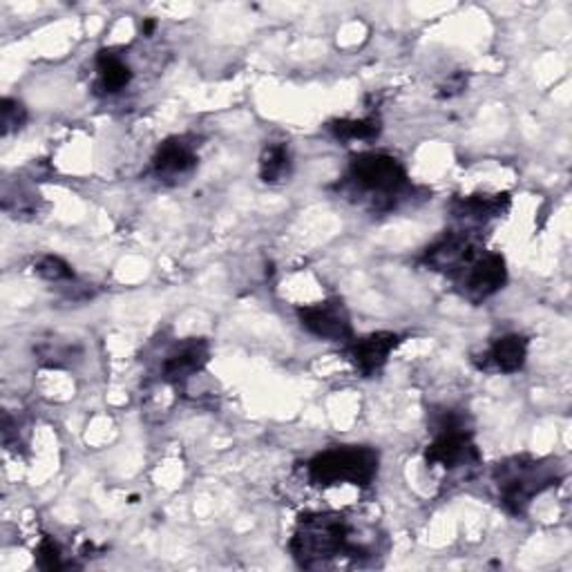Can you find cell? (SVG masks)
<instances>
[{"mask_svg": "<svg viewBox=\"0 0 572 572\" xmlns=\"http://www.w3.org/2000/svg\"><path fill=\"white\" fill-rule=\"evenodd\" d=\"M381 456L372 447H334L320 452L308 463V479L320 488L351 483L358 488H367L378 475Z\"/></svg>", "mask_w": 572, "mask_h": 572, "instance_id": "277c9868", "label": "cell"}, {"mask_svg": "<svg viewBox=\"0 0 572 572\" xmlns=\"http://www.w3.org/2000/svg\"><path fill=\"white\" fill-rule=\"evenodd\" d=\"M208 358H211L208 342L203 338H188L166 355L162 376L173 385H184L208 365Z\"/></svg>", "mask_w": 572, "mask_h": 572, "instance_id": "9c48e42d", "label": "cell"}, {"mask_svg": "<svg viewBox=\"0 0 572 572\" xmlns=\"http://www.w3.org/2000/svg\"><path fill=\"white\" fill-rule=\"evenodd\" d=\"M36 563L38 568L43 570H59L63 568V555H61V548L55 539L45 537L38 548H36Z\"/></svg>", "mask_w": 572, "mask_h": 572, "instance_id": "d6986e66", "label": "cell"}, {"mask_svg": "<svg viewBox=\"0 0 572 572\" xmlns=\"http://www.w3.org/2000/svg\"><path fill=\"white\" fill-rule=\"evenodd\" d=\"M96 90L103 94H117L132 81L130 66L113 51H101L96 57Z\"/></svg>", "mask_w": 572, "mask_h": 572, "instance_id": "5bb4252c", "label": "cell"}, {"mask_svg": "<svg viewBox=\"0 0 572 572\" xmlns=\"http://www.w3.org/2000/svg\"><path fill=\"white\" fill-rule=\"evenodd\" d=\"M25 121H27V110L23 108V103L14 98H3V103H0V126H3V135L8 137L10 132L21 130Z\"/></svg>", "mask_w": 572, "mask_h": 572, "instance_id": "ac0fdd59", "label": "cell"}, {"mask_svg": "<svg viewBox=\"0 0 572 572\" xmlns=\"http://www.w3.org/2000/svg\"><path fill=\"white\" fill-rule=\"evenodd\" d=\"M483 255L481 242L472 233H445L432 246H428L423 262L454 282L470 269Z\"/></svg>", "mask_w": 572, "mask_h": 572, "instance_id": "8992f818", "label": "cell"}, {"mask_svg": "<svg viewBox=\"0 0 572 572\" xmlns=\"http://www.w3.org/2000/svg\"><path fill=\"white\" fill-rule=\"evenodd\" d=\"M510 208V195H470L456 197L452 201V213L458 220L470 222H490L501 218Z\"/></svg>", "mask_w": 572, "mask_h": 572, "instance_id": "7c38bea8", "label": "cell"}, {"mask_svg": "<svg viewBox=\"0 0 572 572\" xmlns=\"http://www.w3.org/2000/svg\"><path fill=\"white\" fill-rule=\"evenodd\" d=\"M152 30H154V21H148V23L143 25V32H145V34H150Z\"/></svg>", "mask_w": 572, "mask_h": 572, "instance_id": "44dd1931", "label": "cell"}, {"mask_svg": "<svg viewBox=\"0 0 572 572\" xmlns=\"http://www.w3.org/2000/svg\"><path fill=\"white\" fill-rule=\"evenodd\" d=\"M329 130L340 141H367L381 135V121L376 117L367 119H338L329 124Z\"/></svg>", "mask_w": 572, "mask_h": 572, "instance_id": "9a60e30c", "label": "cell"}, {"mask_svg": "<svg viewBox=\"0 0 572 572\" xmlns=\"http://www.w3.org/2000/svg\"><path fill=\"white\" fill-rule=\"evenodd\" d=\"M398 342H400L398 334L378 331L367 338L355 340L349 349V355L353 360L355 370L362 376H374L387 365V360H389L392 351L398 347Z\"/></svg>", "mask_w": 572, "mask_h": 572, "instance_id": "30bf717a", "label": "cell"}, {"mask_svg": "<svg viewBox=\"0 0 572 572\" xmlns=\"http://www.w3.org/2000/svg\"><path fill=\"white\" fill-rule=\"evenodd\" d=\"M465 85H467L465 77H463V74H454V77L447 81V85L443 87V90H445V92H443V96H454V94L463 92V90H465Z\"/></svg>", "mask_w": 572, "mask_h": 572, "instance_id": "ffe728a7", "label": "cell"}, {"mask_svg": "<svg viewBox=\"0 0 572 572\" xmlns=\"http://www.w3.org/2000/svg\"><path fill=\"white\" fill-rule=\"evenodd\" d=\"M291 171V160H289V150L282 143H273L265 150L262 162H259V175L267 184H278L282 182Z\"/></svg>", "mask_w": 572, "mask_h": 572, "instance_id": "2e32d148", "label": "cell"}, {"mask_svg": "<svg viewBox=\"0 0 572 572\" xmlns=\"http://www.w3.org/2000/svg\"><path fill=\"white\" fill-rule=\"evenodd\" d=\"M347 182L353 190L367 195L376 211H392L409 190L402 164L385 152H362L353 157Z\"/></svg>", "mask_w": 572, "mask_h": 572, "instance_id": "3957f363", "label": "cell"}, {"mask_svg": "<svg viewBox=\"0 0 572 572\" xmlns=\"http://www.w3.org/2000/svg\"><path fill=\"white\" fill-rule=\"evenodd\" d=\"M300 325L323 340L331 342H345L351 340V323L347 308L342 306L340 300H327L318 304H308L297 311Z\"/></svg>", "mask_w": 572, "mask_h": 572, "instance_id": "ba28073f", "label": "cell"}, {"mask_svg": "<svg viewBox=\"0 0 572 572\" xmlns=\"http://www.w3.org/2000/svg\"><path fill=\"white\" fill-rule=\"evenodd\" d=\"M488 362L490 365L501 372V374H514L526 365L528 358V340L524 336H503L499 338L490 351H488Z\"/></svg>", "mask_w": 572, "mask_h": 572, "instance_id": "4fadbf2b", "label": "cell"}, {"mask_svg": "<svg viewBox=\"0 0 572 572\" xmlns=\"http://www.w3.org/2000/svg\"><path fill=\"white\" fill-rule=\"evenodd\" d=\"M197 166V148L188 137L166 139L152 157V171L157 177L177 179Z\"/></svg>", "mask_w": 572, "mask_h": 572, "instance_id": "8fae6325", "label": "cell"}, {"mask_svg": "<svg viewBox=\"0 0 572 572\" xmlns=\"http://www.w3.org/2000/svg\"><path fill=\"white\" fill-rule=\"evenodd\" d=\"M561 477V465L550 458L514 456L494 467L501 505L514 516H522L530 503L548 488L557 486Z\"/></svg>", "mask_w": 572, "mask_h": 572, "instance_id": "7a4b0ae2", "label": "cell"}, {"mask_svg": "<svg viewBox=\"0 0 572 572\" xmlns=\"http://www.w3.org/2000/svg\"><path fill=\"white\" fill-rule=\"evenodd\" d=\"M353 526L349 518L334 512L306 514L300 518L291 539V552L302 568H323L340 557L365 555V548L353 544Z\"/></svg>", "mask_w": 572, "mask_h": 572, "instance_id": "6da1fadb", "label": "cell"}, {"mask_svg": "<svg viewBox=\"0 0 572 572\" xmlns=\"http://www.w3.org/2000/svg\"><path fill=\"white\" fill-rule=\"evenodd\" d=\"M507 280L505 259L499 253H483L477 262L467 269L454 284L470 302L479 304L503 289Z\"/></svg>", "mask_w": 572, "mask_h": 572, "instance_id": "52a82bcc", "label": "cell"}, {"mask_svg": "<svg viewBox=\"0 0 572 572\" xmlns=\"http://www.w3.org/2000/svg\"><path fill=\"white\" fill-rule=\"evenodd\" d=\"M34 271L47 282H66V280L74 278V271L70 269V265L57 255L38 257V262L34 265Z\"/></svg>", "mask_w": 572, "mask_h": 572, "instance_id": "e0dca14e", "label": "cell"}, {"mask_svg": "<svg viewBox=\"0 0 572 572\" xmlns=\"http://www.w3.org/2000/svg\"><path fill=\"white\" fill-rule=\"evenodd\" d=\"M477 458L479 452L472 441V432L465 428L460 416L452 411L443 413L434 430V441L425 452L428 465H443L445 470H456V467L470 465Z\"/></svg>", "mask_w": 572, "mask_h": 572, "instance_id": "5b68a950", "label": "cell"}]
</instances>
